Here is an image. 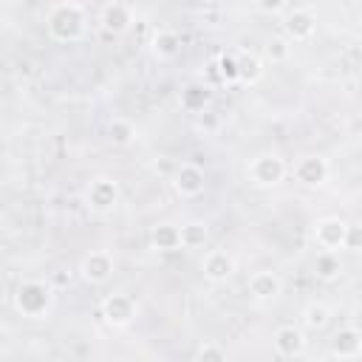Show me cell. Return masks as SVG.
<instances>
[{"label": "cell", "instance_id": "30bf717a", "mask_svg": "<svg viewBox=\"0 0 362 362\" xmlns=\"http://www.w3.org/2000/svg\"><path fill=\"white\" fill-rule=\"evenodd\" d=\"M294 178L305 187H317L328 178V161L322 156H303L294 164Z\"/></svg>", "mask_w": 362, "mask_h": 362}, {"label": "cell", "instance_id": "ba28073f", "mask_svg": "<svg viewBox=\"0 0 362 362\" xmlns=\"http://www.w3.org/2000/svg\"><path fill=\"white\" fill-rule=\"evenodd\" d=\"M79 272H82V277H85L88 283H105V280L110 277V272H113V257H110V252H105V249L88 252V255L82 257Z\"/></svg>", "mask_w": 362, "mask_h": 362}, {"label": "cell", "instance_id": "d4e9b609", "mask_svg": "<svg viewBox=\"0 0 362 362\" xmlns=\"http://www.w3.org/2000/svg\"><path fill=\"white\" fill-rule=\"evenodd\" d=\"M215 68H218V76L223 79V82H240V71H238V57H229V54H223V57H218V62H215Z\"/></svg>", "mask_w": 362, "mask_h": 362}, {"label": "cell", "instance_id": "277c9868", "mask_svg": "<svg viewBox=\"0 0 362 362\" xmlns=\"http://www.w3.org/2000/svg\"><path fill=\"white\" fill-rule=\"evenodd\" d=\"M283 31H286V37L291 42H305L317 31V17L311 11H305V8H294V11H288L283 17Z\"/></svg>", "mask_w": 362, "mask_h": 362}, {"label": "cell", "instance_id": "9a60e30c", "mask_svg": "<svg viewBox=\"0 0 362 362\" xmlns=\"http://www.w3.org/2000/svg\"><path fill=\"white\" fill-rule=\"evenodd\" d=\"M99 23H102V28H105L107 34H124V31L130 28L133 17H130V8H127V6H122V3H110V6H105Z\"/></svg>", "mask_w": 362, "mask_h": 362}, {"label": "cell", "instance_id": "5b68a950", "mask_svg": "<svg viewBox=\"0 0 362 362\" xmlns=\"http://www.w3.org/2000/svg\"><path fill=\"white\" fill-rule=\"evenodd\" d=\"M204 184H206L204 170H201L198 164H192V161H184V164L175 170V175H173L175 192H178V195H187V198L201 195V192H204Z\"/></svg>", "mask_w": 362, "mask_h": 362}, {"label": "cell", "instance_id": "cb8c5ba5", "mask_svg": "<svg viewBox=\"0 0 362 362\" xmlns=\"http://www.w3.org/2000/svg\"><path fill=\"white\" fill-rule=\"evenodd\" d=\"M288 54H291V40H288V37H272V40L266 42V57H269L272 62H286Z\"/></svg>", "mask_w": 362, "mask_h": 362}, {"label": "cell", "instance_id": "7402d4cb", "mask_svg": "<svg viewBox=\"0 0 362 362\" xmlns=\"http://www.w3.org/2000/svg\"><path fill=\"white\" fill-rule=\"evenodd\" d=\"M328 317H331V311H328L322 303H311V305H305V311H303V325L311 328V331H320V328L328 325Z\"/></svg>", "mask_w": 362, "mask_h": 362}, {"label": "cell", "instance_id": "6da1fadb", "mask_svg": "<svg viewBox=\"0 0 362 362\" xmlns=\"http://www.w3.org/2000/svg\"><path fill=\"white\" fill-rule=\"evenodd\" d=\"M45 25H48V34H51L54 40H59V42H74V40H79L82 31H85V11H82V6H76V3H71V0L57 3V6L48 11Z\"/></svg>", "mask_w": 362, "mask_h": 362}, {"label": "cell", "instance_id": "603a6c76", "mask_svg": "<svg viewBox=\"0 0 362 362\" xmlns=\"http://www.w3.org/2000/svg\"><path fill=\"white\" fill-rule=\"evenodd\" d=\"M238 71H240V82H257L263 76V65L255 54H243L238 57Z\"/></svg>", "mask_w": 362, "mask_h": 362}, {"label": "cell", "instance_id": "5bb4252c", "mask_svg": "<svg viewBox=\"0 0 362 362\" xmlns=\"http://www.w3.org/2000/svg\"><path fill=\"white\" fill-rule=\"evenodd\" d=\"M362 354V334L356 328H339L331 339V356L354 359Z\"/></svg>", "mask_w": 362, "mask_h": 362}, {"label": "cell", "instance_id": "9c48e42d", "mask_svg": "<svg viewBox=\"0 0 362 362\" xmlns=\"http://www.w3.org/2000/svg\"><path fill=\"white\" fill-rule=\"evenodd\" d=\"M102 317H105L110 325H116V328L127 325V322L136 317V303H133V297H130V294H110V297L102 303Z\"/></svg>", "mask_w": 362, "mask_h": 362}, {"label": "cell", "instance_id": "ffe728a7", "mask_svg": "<svg viewBox=\"0 0 362 362\" xmlns=\"http://www.w3.org/2000/svg\"><path fill=\"white\" fill-rule=\"evenodd\" d=\"M178 48H181V37L175 34V31H156V37H153V54L156 57H175L178 54Z\"/></svg>", "mask_w": 362, "mask_h": 362}, {"label": "cell", "instance_id": "4fadbf2b", "mask_svg": "<svg viewBox=\"0 0 362 362\" xmlns=\"http://www.w3.org/2000/svg\"><path fill=\"white\" fill-rule=\"evenodd\" d=\"M280 291H283V283H280V277H277L274 272H269V269L255 272V274L249 277V294H252L255 300H260V303L274 300Z\"/></svg>", "mask_w": 362, "mask_h": 362}, {"label": "cell", "instance_id": "7a4b0ae2", "mask_svg": "<svg viewBox=\"0 0 362 362\" xmlns=\"http://www.w3.org/2000/svg\"><path fill=\"white\" fill-rule=\"evenodd\" d=\"M14 305L23 317H42L51 305V286L42 280H25L14 291Z\"/></svg>", "mask_w": 362, "mask_h": 362}, {"label": "cell", "instance_id": "8fae6325", "mask_svg": "<svg viewBox=\"0 0 362 362\" xmlns=\"http://www.w3.org/2000/svg\"><path fill=\"white\" fill-rule=\"evenodd\" d=\"M116 201H119V187H116V181H110V178H96V181H90V187H88V204H90V209L107 212V209L116 206Z\"/></svg>", "mask_w": 362, "mask_h": 362}, {"label": "cell", "instance_id": "7c38bea8", "mask_svg": "<svg viewBox=\"0 0 362 362\" xmlns=\"http://www.w3.org/2000/svg\"><path fill=\"white\" fill-rule=\"evenodd\" d=\"M274 351L286 359H294V356H303L305 354V337L300 328L294 325H283L274 331Z\"/></svg>", "mask_w": 362, "mask_h": 362}, {"label": "cell", "instance_id": "52a82bcc", "mask_svg": "<svg viewBox=\"0 0 362 362\" xmlns=\"http://www.w3.org/2000/svg\"><path fill=\"white\" fill-rule=\"evenodd\" d=\"M345 235H348V223L342 218H322L317 226H314V238L322 249H345Z\"/></svg>", "mask_w": 362, "mask_h": 362}, {"label": "cell", "instance_id": "2e32d148", "mask_svg": "<svg viewBox=\"0 0 362 362\" xmlns=\"http://www.w3.org/2000/svg\"><path fill=\"white\" fill-rule=\"evenodd\" d=\"M150 243L158 252H175V249H181V226H175V223H158V226H153Z\"/></svg>", "mask_w": 362, "mask_h": 362}, {"label": "cell", "instance_id": "484cf974", "mask_svg": "<svg viewBox=\"0 0 362 362\" xmlns=\"http://www.w3.org/2000/svg\"><path fill=\"white\" fill-rule=\"evenodd\" d=\"M195 359H212V362H223L226 359V351L221 345H212V342H204L198 351H195Z\"/></svg>", "mask_w": 362, "mask_h": 362}, {"label": "cell", "instance_id": "3957f363", "mask_svg": "<svg viewBox=\"0 0 362 362\" xmlns=\"http://www.w3.org/2000/svg\"><path fill=\"white\" fill-rule=\"evenodd\" d=\"M286 175V161L274 153H266V156H257L252 164H249V178L257 184V187H272V184H280Z\"/></svg>", "mask_w": 362, "mask_h": 362}, {"label": "cell", "instance_id": "44dd1931", "mask_svg": "<svg viewBox=\"0 0 362 362\" xmlns=\"http://www.w3.org/2000/svg\"><path fill=\"white\" fill-rule=\"evenodd\" d=\"M107 133H110V141H113L116 147H127V144L136 141V127H133V122H127V119H113L110 127H107Z\"/></svg>", "mask_w": 362, "mask_h": 362}, {"label": "cell", "instance_id": "e0dca14e", "mask_svg": "<svg viewBox=\"0 0 362 362\" xmlns=\"http://www.w3.org/2000/svg\"><path fill=\"white\" fill-rule=\"evenodd\" d=\"M339 272H342V263H339L337 252L322 249V252L314 257V274H317L320 280L331 283V280H337V277H339Z\"/></svg>", "mask_w": 362, "mask_h": 362}, {"label": "cell", "instance_id": "83f0119b", "mask_svg": "<svg viewBox=\"0 0 362 362\" xmlns=\"http://www.w3.org/2000/svg\"><path fill=\"white\" fill-rule=\"evenodd\" d=\"M255 6H257L263 14H277V11L286 6V0H255Z\"/></svg>", "mask_w": 362, "mask_h": 362}, {"label": "cell", "instance_id": "d6986e66", "mask_svg": "<svg viewBox=\"0 0 362 362\" xmlns=\"http://www.w3.org/2000/svg\"><path fill=\"white\" fill-rule=\"evenodd\" d=\"M209 105V90L204 85H187L181 90V107L189 113H201Z\"/></svg>", "mask_w": 362, "mask_h": 362}, {"label": "cell", "instance_id": "4316f807", "mask_svg": "<svg viewBox=\"0 0 362 362\" xmlns=\"http://www.w3.org/2000/svg\"><path fill=\"white\" fill-rule=\"evenodd\" d=\"M345 249H351V252H362V223H348Z\"/></svg>", "mask_w": 362, "mask_h": 362}, {"label": "cell", "instance_id": "ac0fdd59", "mask_svg": "<svg viewBox=\"0 0 362 362\" xmlns=\"http://www.w3.org/2000/svg\"><path fill=\"white\" fill-rule=\"evenodd\" d=\"M206 240H209V226L204 221H187V223H181V246L198 249Z\"/></svg>", "mask_w": 362, "mask_h": 362}, {"label": "cell", "instance_id": "8992f818", "mask_svg": "<svg viewBox=\"0 0 362 362\" xmlns=\"http://www.w3.org/2000/svg\"><path fill=\"white\" fill-rule=\"evenodd\" d=\"M201 272H204L206 280L223 283V280H229V277L235 274V257H232L229 252H223V249H212V252L204 255Z\"/></svg>", "mask_w": 362, "mask_h": 362}]
</instances>
